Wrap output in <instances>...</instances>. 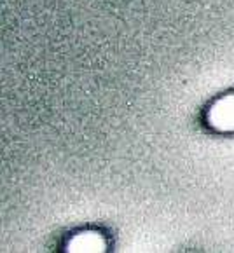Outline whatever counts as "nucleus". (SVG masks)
I'll list each match as a JSON object with an SVG mask.
<instances>
[{
    "mask_svg": "<svg viewBox=\"0 0 234 253\" xmlns=\"http://www.w3.org/2000/svg\"><path fill=\"white\" fill-rule=\"evenodd\" d=\"M105 248H107L105 239L94 231L79 232L67 245V252L70 253H100L105 252Z\"/></svg>",
    "mask_w": 234,
    "mask_h": 253,
    "instance_id": "obj_2",
    "label": "nucleus"
},
{
    "mask_svg": "<svg viewBox=\"0 0 234 253\" xmlns=\"http://www.w3.org/2000/svg\"><path fill=\"white\" fill-rule=\"evenodd\" d=\"M208 123L219 131H234V93L222 96L210 107Z\"/></svg>",
    "mask_w": 234,
    "mask_h": 253,
    "instance_id": "obj_1",
    "label": "nucleus"
}]
</instances>
